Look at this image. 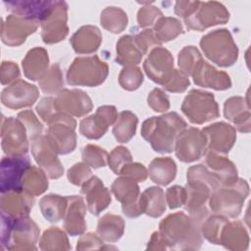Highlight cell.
Instances as JSON below:
<instances>
[{
    "mask_svg": "<svg viewBox=\"0 0 251 251\" xmlns=\"http://www.w3.org/2000/svg\"><path fill=\"white\" fill-rule=\"evenodd\" d=\"M186 200L184 210L199 222H203L210 214L208 200L210 195L221 185L219 178L204 164L190 167L186 172Z\"/></svg>",
    "mask_w": 251,
    "mask_h": 251,
    "instance_id": "6da1fadb",
    "label": "cell"
},
{
    "mask_svg": "<svg viewBox=\"0 0 251 251\" xmlns=\"http://www.w3.org/2000/svg\"><path fill=\"white\" fill-rule=\"evenodd\" d=\"M201 222L176 212L168 215L159 224V231L168 249L171 250H198L203 243L200 230Z\"/></svg>",
    "mask_w": 251,
    "mask_h": 251,
    "instance_id": "7a4b0ae2",
    "label": "cell"
},
{
    "mask_svg": "<svg viewBox=\"0 0 251 251\" xmlns=\"http://www.w3.org/2000/svg\"><path fill=\"white\" fill-rule=\"evenodd\" d=\"M186 127V122L176 112H169L145 120L140 132L155 152L171 153L175 150L176 137Z\"/></svg>",
    "mask_w": 251,
    "mask_h": 251,
    "instance_id": "3957f363",
    "label": "cell"
},
{
    "mask_svg": "<svg viewBox=\"0 0 251 251\" xmlns=\"http://www.w3.org/2000/svg\"><path fill=\"white\" fill-rule=\"evenodd\" d=\"M40 229L28 216L13 219L1 213V247L7 250H37Z\"/></svg>",
    "mask_w": 251,
    "mask_h": 251,
    "instance_id": "277c9868",
    "label": "cell"
},
{
    "mask_svg": "<svg viewBox=\"0 0 251 251\" xmlns=\"http://www.w3.org/2000/svg\"><path fill=\"white\" fill-rule=\"evenodd\" d=\"M249 195V185L243 178H237L229 185H220L209 197L208 204L213 214L226 218H237Z\"/></svg>",
    "mask_w": 251,
    "mask_h": 251,
    "instance_id": "5b68a950",
    "label": "cell"
},
{
    "mask_svg": "<svg viewBox=\"0 0 251 251\" xmlns=\"http://www.w3.org/2000/svg\"><path fill=\"white\" fill-rule=\"evenodd\" d=\"M200 47L204 55L220 67H230L238 58V48L226 28L215 29L203 35Z\"/></svg>",
    "mask_w": 251,
    "mask_h": 251,
    "instance_id": "8992f818",
    "label": "cell"
},
{
    "mask_svg": "<svg viewBox=\"0 0 251 251\" xmlns=\"http://www.w3.org/2000/svg\"><path fill=\"white\" fill-rule=\"evenodd\" d=\"M108 74L107 63L97 55L76 57L67 71V82L75 86L95 87L106 80Z\"/></svg>",
    "mask_w": 251,
    "mask_h": 251,
    "instance_id": "52a82bcc",
    "label": "cell"
},
{
    "mask_svg": "<svg viewBox=\"0 0 251 251\" xmlns=\"http://www.w3.org/2000/svg\"><path fill=\"white\" fill-rule=\"evenodd\" d=\"M181 112L190 123L202 125L220 117L219 105L213 93L191 89L184 97L181 104Z\"/></svg>",
    "mask_w": 251,
    "mask_h": 251,
    "instance_id": "ba28073f",
    "label": "cell"
},
{
    "mask_svg": "<svg viewBox=\"0 0 251 251\" xmlns=\"http://www.w3.org/2000/svg\"><path fill=\"white\" fill-rule=\"evenodd\" d=\"M47 126L45 135L58 154L66 155L75 149L76 121L72 116L57 113Z\"/></svg>",
    "mask_w": 251,
    "mask_h": 251,
    "instance_id": "9c48e42d",
    "label": "cell"
},
{
    "mask_svg": "<svg viewBox=\"0 0 251 251\" xmlns=\"http://www.w3.org/2000/svg\"><path fill=\"white\" fill-rule=\"evenodd\" d=\"M27 130L21 120L15 117L1 119V146L7 156L26 155L29 148Z\"/></svg>",
    "mask_w": 251,
    "mask_h": 251,
    "instance_id": "30bf717a",
    "label": "cell"
},
{
    "mask_svg": "<svg viewBox=\"0 0 251 251\" xmlns=\"http://www.w3.org/2000/svg\"><path fill=\"white\" fill-rule=\"evenodd\" d=\"M229 20L227 9L220 2H200L196 11L184 19L186 28L189 30L203 31L217 25L226 24Z\"/></svg>",
    "mask_w": 251,
    "mask_h": 251,
    "instance_id": "8fae6325",
    "label": "cell"
},
{
    "mask_svg": "<svg viewBox=\"0 0 251 251\" xmlns=\"http://www.w3.org/2000/svg\"><path fill=\"white\" fill-rule=\"evenodd\" d=\"M68 4L65 1H54L52 9L40 23L41 38L45 44L58 43L69 33Z\"/></svg>",
    "mask_w": 251,
    "mask_h": 251,
    "instance_id": "7c38bea8",
    "label": "cell"
},
{
    "mask_svg": "<svg viewBox=\"0 0 251 251\" xmlns=\"http://www.w3.org/2000/svg\"><path fill=\"white\" fill-rule=\"evenodd\" d=\"M207 151V139L203 131L196 127H186L176 140L175 152L176 158L183 163L200 160Z\"/></svg>",
    "mask_w": 251,
    "mask_h": 251,
    "instance_id": "4fadbf2b",
    "label": "cell"
},
{
    "mask_svg": "<svg viewBox=\"0 0 251 251\" xmlns=\"http://www.w3.org/2000/svg\"><path fill=\"white\" fill-rule=\"evenodd\" d=\"M40 23L38 21L11 14L1 24V40L4 44L17 47L25 43L27 36L34 33Z\"/></svg>",
    "mask_w": 251,
    "mask_h": 251,
    "instance_id": "5bb4252c",
    "label": "cell"
},
{
    "mask_svg": "<svg viewBox=\"0 0 251 251\" xmlns=\"http://www.w3.org/2000/svg\"><path fill=\"white\" fill-rule=\"evenodd\" d=\"M30 141V150L37 165L47 174L48 177L57 179L64 174L58 153L48 141L45 134L34 137Z\"/></svg>",
    "mask_w": 251,
    "mask_h": 251,
    "instance_id": "9a60e30c",
    "label": "cell"
},
{
    "mask_svg": "<svg viewBox=\"0 0 251 251\" xmlns=\"http://www.w3.org/2000/svg\"><path fill=\"white\" fill-rule=\"evenodd\" d=\"M143 70L152 81L164 85L175 70L174 57L168 49L161 46L155 47L145 59Z\"/></svg>",
    "mask_w": 251,
    "mask_h": 251,
    "instance_id": "2e32d148",
    "label": "cell"
},
{
    "mask_svg": "<svg viewBox=\"0 0 251 251\" xmlns=\"http://www.w3.org/2000/svg\"><path fill=\"white\" fill-rule=\"evenodd\" d=\"M54 107L56 113L79 118L88 114L93 104L86 92L80 89L64 88L54 97Z\"/></svg>",
    "mask_w": 251,
    "mask_h": 251,
    "instance_id": "e0dca14e",
    "label": "cell"
},
{
    "mask_svg": "<svg viewBox=\"0 0 251 251\" xmlns=\"http://www.w3.org/2000/svg\"><path fill=\"white\" fill-rule=\"evenodd\" d=\"M111 191L116 199L122 203L123 213L128 218H137L142 215L139 206L140 189L137 182L121 176L111 185Z\"/></svg>",
    "mask_w": 251,
    "mask_h": 251,
    "instance_id": "ac0fdd59",
    "label": "cell"
},
{
    "mask_svg": "<svg viewBox=\"0 0 251 251\" xmlns=\"http://www.w3.org/2000/svg\"><path fill=\"white\" fill-rule=\"evenodd\" d=\"M117 108L113 105H103L97 108L95 114L82 119L79 123V132L88 139H99L107 132L118 118Z\"/></svg>",
    "mask_w": 251,
    "mask_h": 251,
    "instance_id": "d6986e66",
    "label": "cell"
},
{
    "mask_svg": "<svg viewBox=\"0 0 251 251\" xmlns=\"http://www.w3.org/2000/svg\"><path fill=\"white\" fill-rule=\"evenodd\" d=\"M30 166L29 158L23 156H5L0 164V191L23 190L22 178L25 170Z\"/></svg>",
    "mask_w": 251,
    "mask_h": 251,
    "instance_id": "ffe728a7",
    "label": "cell"
},
{
    "mask_svg": "<svg viewBox=\"0 0 251 251\" xmlns=\"http://www.w3.org/2000/svg\"><path fill=\"white\" fill-rule=\"evenodd\" d=\"M38 97L37 86L25 80L18 79L2 90L1 102L7 108L18 110L32 106Z\"/></svg>",
    "mask_w": 251,
    "mask_h": 251,
    "instance_id": "44dd1931",
    "label": "cell"
},
{
    "mask_svg": "<svg viewBox=\"0 0 251 251\" xmlns=\"http://www.w3.org/2000/svg\"><path fill=\"white\" fill-rule=\"evenodd\" d=\"M207 139V150L226 155L236 141V129L225 122L214 123L202 129Z\"/></svg>",
    "mask_w": 251,
    "mask_h": 251,
    "instance_id": "7402d4cb",
    "label": "cell"
},
{
    "mask_svg": "<svg viewBox=\"0 0 251 251\" xmlns=\"http://www.w3.org/2000/svg\"><path fill=\"white\" fill-rule=\"evenodd\" d=\"M191 76L196 85L215 90H226L231 87L229 75L217 70L207 61L202 59L194 68Z\"/></svg>",
    "mask_w": 251,
    "mask_h": 251,
    "instance_id": "603a6c76",
    "label": "cell"
},
{
    "mask_svg": "<svg viewBox=\"0 0 251 251\" xmlns=\"http://www.w3.org/2000/svg\"><path fill=\"white\" fill-rule=\"evenodd\" d=\"M80 192L85 196L88 211L94 216L100 215L112 201L110 190L96 176H92L81 185Z\"/></svg>",
    "mask_w": 251,
    "mask_h": 251,
    "instance_id": "cb8c5ba5",
    "label": "cell"
},
{
    "mask_svg": "<svg viewBox=\"0 0 251 251\" xmlns=\"http://www.w3.org/2000/svg\"><path fill=\"white\" fill-rule=\"evenodd\" d=\"M1 194V213H4L13 219L28 216L35 203L34 196L24 190H11Z\"/></svg>",
    "mask_w": 251,
    "mask_h": 251,
    "instance_id": "d4e9b609",
    "label": "cell"
},
{
    "mask_svg": "<svg viewBox=\"0 0 251 251\" xmlns=\"http://www.w3.org/2000/svg\"><path fill=\"white\" fill-rule=\"evenodd\" d=\"M224 115L226 119L235 126L238 131L243 133L250 132L251 113L247 98L241 96L227 98L224 104Z\"/></svg>",
    "mask_w": 251,
    "mask_h": 251,
    "instance_id": "484cf974",
    "label": "cell"
},
{
    "mask_svg": "<svg viewBox=\"0 0 251 251\" xmlns=\"http://www.w3.org/2000/svg\"><path fill=\"white\" fill-rule=\"evenodd\" d=\"M68 207L64 217V228L71 235H81L86 230V205L81 196H67Z\"/></svg>",
    "mask_w": 251,
    "mask_h": 251,
    "instance_id": "4316f807",
    "label": "cell"
},
{
    "mask_svg": "<svg viewBox=\"0 0 251 251\" xmlns=\"http://www.w3.org/2000/svg\"><path fill=\"white\" fill-rule=\"evenodd\" d=\"M205 155V166L219 178L221 185H229L237 180V169L226 155L211 150H207Z\"/></svg>",
    "mask_w": 251,
    "mask_h": 251,
    "instance_id": "83f0119b",
    "label": "cell"
},
{
    "mask_svg": "<svg viewBox=\"0 0 251 251\" xmlns=\"http://www.w3.org/2000/svg\"><path fill=\"white\" fill-rule=\"evenodd\" d=\"M70 43L75 53L91 54L96 52L100 47L102 33L95 25H82L72 35Z\"/></svg>",
    "mask_w": 251,
    "mask_h": 251,
    "instance_id": "f1b7e54d",
    "label": "cell"
},
{
    "mask_svg": "<svg viewBox=\"0 0 251 251\" xmlns=\"http://www.w3.org/2000/svg\"><path fill=\"white\" fill-rule=\"evenodd\" d=\"M249 235L240 221L227 222L222 229L220 245L232 251H245L249 247Z\"/></svg>",
    "mask_w": 251,
    "mask_h": 251,
    "instance_id": "f546056e",
    "label": "cell"
},
{
    "mask_svg": "<svg viewBox=\"0 0 251 251\" xmlns=\"http://www.w3.org/2000/svg\"><path fill=\"white\" fill-rule=\"evenodd\" d=\"M54 1H4L7 10L15 15L26 17L41 23L48 15Z\"/></svg>",
    "mask_w": 251,
    "mask_h": 251,
    "instance_id": "4dcf8cb0",
    "label": "cell"
},
{
    "mask_svg": "<svg viewBox=\"0 0 251 251\" xmlns=\"http://www.w3.org/2000/svg\"><path fill=\"white\" fill-rule=\"evenodd\" d=\"M22 67L26 78L33 81L39 80L49 67L47 50L42 47L30 49L22 61Z\"/></svg>",
    "mask_w": 251,
    "mask_h": 251,
    "instance_id": "1f68e13d",
    "label": "cell"
},
{
    "mask_svg": "<svg viewBox=\"0 0 251 251\" xmlns=\"http://www.w3.org/2000/svg\"><path fill=\"white\" fill-rule=\"evenodd\" d=\"M166 196L164 190L159 186L146 188L139 197V206L142 214L151 218H159L166 211Z\"/></svg>",
    "mask_w": 251,
    "mask_h": 251,
    "instance_id": "d6a6232c",
    "label": "cell"
},
{
    "mask_svg": "<svg viewBox=\"0 0 251 251\" xmlns=\"http://www.w3.org/2000/svg\"><path fill=\"white\" fill-rule=\"evenodd\" d=\"M148 175L153 182L168 185L176 178V164L171 157L155 158L149 164Z\"/></svg>",
    "mask_w": 251,
    "mask_h": 251,
    "instance_id": "836d02e7",
    "label": "cell"
},
{
    "mask_svg": "<svg viewBox=\"0 0 251 251\" xmlns=\"http://www.w3.org/2000/svg\"><path fill=\"white\" fill-rule=\"evenodd\" d=\"M125 220L115 214L107 213L103 215L97 224V234L106 242H117L125 232Z\"/></svg>",
    "mask_w": 251,
    "mask_h": 251,
    "instance_id": "e575fe53",
    "label": "cell"
},
{
    "mask_svg": "<svg viewBox=\"0 0 251 251\" xmlns=\"http://www.w3.org/2000/svg\"><path fill=\"white\" fill-rule=\"evenodd\" d=\"M116 63L124 67L137 66L143 57L132 35H123L116 45Z\"/></svg>",
    "mask_w": 251,
    "mask_h": 251,
    "instance_id": "d590c367",
    "label": "cell"
},
{
    "mask_svg": "<svg viewBox=\"0 0 251 251\" xmlns=\"http://www.w3.org/2000/svg\"><path fill=\"white\" fill-rule=\"evenodd\" d=\"M68 207L67 196L50 193L39 201V208L43 217L50 223H58L64 219Z\"/></svg>",
    "mask_w": 251,
    "mask_h": 251,
    "instance_id": "8d00e7d4",
    "label": "cell"
},
{
    "mask_svg": "<svg viewBox=\"0 0 251 251\" xmlns=\"http://www.w3.org/2000/svg\"><path fill=\"white\" fill-rule=\"evenodd\" d=\"M47 174L39 167L29 166L22 178V189L32 196L43 194L49 186Z\"/></svg>",
    "mask_w": 251,
    "mask_h": 251,
    "instance_id": "74e56055",
    "label": "cell"
},
{
    "mask_svg": "<svg viewBox=\"0 0 251 251\" xmlns=\"http://www.w3.org/2000/svg\"><path fill=\"white\" fill-rule=\"evenodd\" d=\"M138 118L130 111H122L113 125V134L118 142L126 143L135 134Z\"/></svg>",
    "mask_w": 251,
    "mask_h": 251,
    "instance_id": "f35d334b",
    "label": "cell"
},
{
    "mask_svg": "<svg viewBox=\"0 0 251 251\" xmlns=\"http://www.w3.org/2000/svg\"><path fill=\"white\" fill-rule=\"evenodd\" d=\"M152 30L160 43L174 40L184 32L182 24L178 19L164 16L156 21Z\"/></svg>",
    "mask_w": 251,
    "mask_h": 251,
    "instance_id": "ab89813d",
    "label": "cell"
},
{
    "mask_svg": "<svg viewBox=\"0 0 251 251\" xmlns=\"http://www.w3.org/2000/svg\"><path fill=\"white\" fill-rule=\"evenodd\" d=\"M39 248L42 251H67L72 246L64 230L58 226H50L41 235Z\"/></svg>",
    "mask_w": 251,
    "mask_h": 251,
    "instance_id": "60d3db41",
    "label": "cell"
},
{
    "mask_svg": "<svg viewBox=\"0 0 251 251\" xmlns=\"http://www.w3.org/2000/svg\"><path fill=\"white\" fill-rule=\"evenodd\" d=\"M100 24L106 30L118 34L124 31L127 26L128 18L123 9L110 6L101 12Z\"/></svg>",
    "mask_w": 251,
    "mask_h": 251,
    "instance_id": "b9f144b4",
    "label": "cell"
},
{
    "mask_svg": "<svg viewBox=\"0 0 251 251\" xmlns=\"http://www.w3.org/2000/svg\"><path fill=\"white\" fill-rule=\"evenodd\" d=\"M228 222V218L222 215H209L200 225L202 236L210 243L220 245L221 232L225 225Z\"/></svg>",
    "mask_w": 251,
    "mask_h": 251,
    "instance_id": "7bdbcfd3",
    "label": "cell"
},
{
    "mask_svg": "<svg viewBox=\"0 0 251 251\" xmlns=\"http://www.w3.org/2000/svg\"><path fill=\"white\" fill-rule=\"evenodd\" d=\"M38 84L45 94H57L64 89V79L60 66L58 64L51 65L38 80Z\"/></svg>",
    "mask_w": 251,
    "mask_h": 251,
    "instance_id": "ee69618b",
    "label": "cell"
},
{
    "mask_svg": "<svg viewBox=\"0 0 251 251\" xmlns=\"http://www.w3.org/2000/svg\"><path fill=\"white\" fill-rule=\"evenodd\" d=\"M200 51L195 46L183 47L177 56V65L179 70L187 76H191V74L195 66L202 60Z\"/></svg>",
    "mask_w": 251,
    "mask_h": 251,
    "instance_id": "f6af8a7d",
    "label": "cell"
},
{
    "mask_svg": "<svg viewBox=\"0 0 251 251\" xmlns=\"http://www.w3.org/2000/svg\"><path fill=\"white\" fill-rule=\"evenodd\" d=\"M108 152L95 144H87L81 149L82 161L92 169L103 168L108 164Z\"/></svg>",
    "mask_w": 251,
    "mask_h": 251,
    "instance_id": "bcb514c9",
    "label": "cell"
},
{
    "mask_svg": "<svg viewBox=\"0 0 251 251\" xmlns=\"http://www.w3.org/2000/svg\"><path fill=\"white\" fill-rule=\"evenodd\" d=\"M143 82V74L137 66L124 67L119 75V83L127 91L138 89Z\"/></svg>",
    "mask_w": 251,
    "mask_h": 251,
    "instance_id": "7dc6e473",
    "label": "cell"
},
{
    "mask_svg": "<svg viewBox=\"0 0 251 251\" xmlns=\"http://www.w3.org/2000/svg\"><path fill=\"white\" fill-rule=\"evenodd\" d=\"M130 162H132L131 153L125 146L115 147L108 156V166L116 175H120L121 170Z\"/></svg>",
    "mask_w": 251,
    "mask_h": 251,
    "instance_id": "c3c4849f",
    "label": "cell"
},
{
    "mask_svg": "<svg viewBox=\"0 0 251 251\" xmlns=\"http://www.w3.org/2000/svg\"><path fill=\"white\" fill-rule=\"evenodd\" d=\"M17 118L25 125L29 140L43 134V125L36 118L31 110H25L18 114Z\"/></svg>",
    "mask_w": 251,
    "mask_h": 251,
    "instance_id": "681fc988",
    "label": "cell"
},
{
    "mask_svg": "<svg viewBox=\"0 0 251 251\" xmlns=\"http://www.w3.org/2000/svg\"><path fill=\"white\" fill-rule=\"evenodd\" d=\"M92 176V172L90 167L84 162H78L73 165L67 173V177L69 181L76 186H81L86 180Z\"/></svg>",
    "mask_w": 251,
    "mask_h": 251,
    "instance_id": "f907efd6",
    "label": "cell"
},
{
    "mask_svg": "<svg viewBox=\"0 0 251 251\" xmlns=\"http://www.w3.org/2000/svg\"><path fill=\"white\" fill-rule=\"evenodd\" d=\"M190 85V81L187 75H185L180 70L175 69L169 80L163 85L164 89L173 93L184 92Z\"/></svg>",
    "mask_w": 251,
    "mask_h": 251,
    "instance_id": "816d5d0a",
    "label": "cell"
},
{
    "mask_svg": "<svg viewBox=\"0 0 251 251\" xmlns=\"http://www.w3.org/2000/svg\"><path fill=\"white\" fill-rule=\"evenodd\" d=\"M163 17V13L156 6L148 3L142 6L137 12V23L140 27H148L156 23V21Z\"/></svg>",
    "mask_w": 251,
    "mask_h": 251,
    "instance_id": "f5cc1de1",
    "label": "cell"
},
{
    "mask_svg": "<svg viewBox=\"0 0 251 251\" xmlns=\"http://www.w3.org/2000/svg\"><path fill=\"white\" fill-rule=\"evenodd\" d=\"M148 106L155 112L163 113L170 109V99L161 88H154L147 96Z\"/></svg>",
    "mask_w": 251,
    "mask_h": 251,
    "instance_id": "db71d44e",
    "label": "cell"
},
{
    "mask_svg": "<svg viewBox=\"0 0 251 251\" xmlns=\"http://www.w3.org/2000/svg\"><path fill=\"white\" fill-rule=\"evenodd\" d=\"M134 41L139 48V50L142 52L143 55L147 54L149 50L151 51L153 48L160 46L162 43H160L157 38L154 35V32L151 28L144 29L138 33H136L134 36Z\"/></svg>",
    "mask_w": 251,
    "mask_h": 251,
    "instance_id": "11a10c76",
    "label": "cell"
},
{
    "mask_svg": "<svg viewBox=\"0 0 251 251\" xmlns=\"http://www.w3.org/2000/svg\"><path fill=\"white\" fill-rule=\"evenodd\" d=\"M120 176L131 178L136 182H143L148 177V170L141 163L130 162L121 170Z\"/></svg>",
    "mask_w": 251,
    "mask_h": 251,
    "instance_id": "9f6ffc18",
    "label": "cell"
},
{
    "mask_svg": "<svg viewBox=\"0 0 251 251\" xmlns=\"http://www.w3.org/2000/svg\"><path fill=\"white\" fill-rule=\"evenodd\" d=\"M166 202L170 209H176L184 205L186 200L185 187L180 185H173L166 191Z\"/></svg>",
    "mask_w": 251,
    "mask_h": 251,
    "instance_id": "6f0895ef",
    "label": "cell"
},
{
    "mask_svg": "<svg viewBox=\"0 0 251 251\" xmlns=\"http://www.w3.org/2000/svg\"><path fill=\"white\" fill-rule=\"evenodd\" d=\"M20 70L16 63L3 61L0 68V80L3 85H10L20 79Z\"/></svg>",
    "mask_w": 251,
    "mask_h": 251,
    "instance_id": "680465c9",
    "label": "cell"
},
{
    "mask_svg": "<svg viewBox=\"0 0 251 251\" xmlns=\"http://www.w3.org/2000/svg\"><path fill=\"white\" fill-rule=\"evenodd\" d=\"M36 112L41 120L48 124L52 118L57 114L54 107V97L53 96H45L40 99L38 104L36 105Z\"/></svg>",
    "mask_w": 251,
    "mask_h": 251,
    "instance_id": "91938a15",
    "label": "cell"
},
{
    "mask_svg": "<svg viewBox=\"0 0 251 251\" xmlns=\"http://www.w3.org/2000/svg\"><path fill=\"white\" fill-rule=\"evenodd\" d=\"M104 240L94 232L84 233L79 237L76 243V250L103 249Z\"/></svg>",
    "mask_w": 251,
    "mask_h": 251,
    "instance_id": "94428289",
    "label": "cell"
},
{
    "mask_svg": "<svg viewBox=\"0 0 251 251\" xmlns=\"http://www.w3.org/2000/svg\"><path fill=\"white\" fill-rule=\"evenodd\" d=\"M199 4L200 1H176L175 4V14L184 20L196 11Z\"/></svg>",
    "mask_w": 251,
    "mask_h": 251,
    "instance_id": "6125c7cd",
    "label": "cell"
},
{
    "mask_svg": "<svg viewBox=\"0 0 251 251\" xmlns=\"http://www.w3.org/2000/svg\"><path fill=\"white\" fill-rule=\"evenodd\" d=\"M146 249L148 250H167L168 249L167 244L159 230L152 233Z\"/></svg>",
    "mask_w": 251,
    "mask_h": 251,
    "instance_id": "be15d7a7",
    "label": "cell"
}]
</instances>
